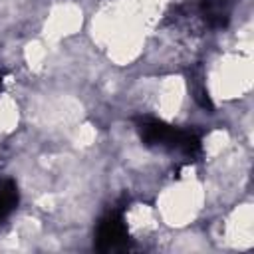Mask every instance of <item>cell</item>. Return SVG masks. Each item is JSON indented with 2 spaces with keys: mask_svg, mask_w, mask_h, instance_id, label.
Instances as JSON below:
<instances>
[{
  "mask_svg": "<svg viewBox=\"0 0 254 254\" xmlns=\"http://www.w3.org/2000/svg\"><path fill=\"white\" fill-rule=\"evenodd\" d=\"M95 248L99 252H119L129 248V228L125 206L107 210L95 226Z\"/></svg>",
  "mask_w": 254,
  "mask_h": 254,
  "instance_id": "7a4b0ae2",
  "label": "cell"
},
{
  "mask_svg": "<svg viewBox=\"0 0 254 254\" xmlns=\"http://www.w3.org/2000/svg\"><path fill=\"white\" fill-rule=\"evenodd\" d=\"M2 85H4V75H0V91H2Z\"/></svg>",
  "mask_w": 254,
  "mask_h": 254,
  "instance_id": "277c9868",
  "label": "cell"
},
{
  "mask_svg": "<svg viewBox=\"0 0 254 254\" xmlns=\"http://www.w3.org/2000/svg\"><path fill=\"white\" fill-rule=\"evenodd\" d=\"M18 204V187L10 179L0 181V222L16 208Z\"/></svg>",
  "mask_w": 254,
  "mask_h": 254,
  "instance_id": "3957f363",
  "label": "cell"
},
{
  "mask_svg": "<svg viewBox=\"0 0 254 254\" xmlns=\"http://www.w3.org/2000/svg\"><path fill=\"white\" fill-rule=\"evenodd\" d=\"M137 131L145 145L161 147L179 153L187 163L196 161L202 155L200 135L190 129H177L161 119L143 117L137 121Z\"/></svg>",
  "mask_w": 254,
  "mask_h": 254,
  "instance_id": "6da1fadb",
  "label": "cell"
}]
</instances>
